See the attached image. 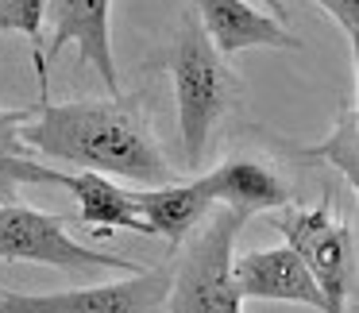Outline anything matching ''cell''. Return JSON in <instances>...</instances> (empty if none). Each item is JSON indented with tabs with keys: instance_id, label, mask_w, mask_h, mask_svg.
Wrapping results in <instances>:
<instances>
[{
	"instance_id": "cell-1",
	"label": "cell",
	"mask_w": 359,
	"mask_h": 313,
	"mask_svg": "<svg viewBox=\"0 0 359 313\" xmlns=\"http://www.w3.org/2000/svg\"><path fill=\"white\" fill-rule=\"evenodd\" d=\"M24 143L43 159L70 163L78 171L116 174L140 186L174 182V166L163 155L140 97H104V101H39L32 120L20 128Z\"/></svg>"
},
{
	"instance_id": "cell-2",
	"label": "cell",
	"mask_w": 359,
	"mask_h": 313,
	"mask_svg": "<svg viewBox=\"0 0 359 313\" xmlns=\"http://www.w3.org/2000/svg\"><path fill=\"white\" fill-rule=\"evenodd\" d=\"M170 78H174V101H178V135L186 166H201L209 135L240 101V78L224 55L209 43L197 16H182L178 35L170 47Z\"/></svg>"
},
{
	"instance_id": "cell-3",
	"label": "cell",
	"mask_w": 359,
	"mask_h": 313,
	"mask_svg": "<svg viewBox=\"0 0 359 313\" xmlns=\"http://www.w3.org/2000/svg\"><path fill=\"white\" fill-rule=\"evenodd\" d=\"M243 213L212 209L189 236L178 267L170 271L166 313H243V298L232 279V251L243 232Z\"/></svg>"
},
{
	"instance_id": "cell-4",
	"label": "cell",
	"mask_w": 359,
	"mask_h": 313,
	"mask_svg": "<svg viewBox=\"0 0 359 313\" xmlns=\"http://www.w3.org/2000/svg\"><path fill=\"white\" fill-rule=\"evenodd\" d=\"M274 228L286 236V248L297 251L313 286L325 298V313H351L355 298V232L348 220L332 217V201H320L313 209L286 205L274 209Z\"/></svg>"
},
{
	"instance_id": "cell-5",
	"label": "cell",
	"mask_w": 359,
	"mask_h": 313,
	"mask_svg": "<svg viewBox=\"0 0 359 313\" xmlns=\"http://www.w3.org/2000/svg\"><path fill=\"white\" fill-rule=\"evenodd\" d=\"M66 220L70 217H62V213H39L20 201L0 205V263H43L55 271L78 274V279L93 271H143L140 263L124 255L81 248L78 240H70Z\"/></svg>"
},
{
	"instance_id": "cell-6",
	"label": "cell",
	"mask_w": 359,
	"mask_h": 313,
	"mask_svg": "<svg viewBox=\"0 0 359 313\" xmlns=\"http://www.w3.org/2000/svg\"><path fill=\"white\" fill-rule=\"evenodd\" d=\"M170 267H143L124 282L55 290V294H16L0 290V313H166Z\"/></svg>"
},
{
	"instance_id": "cell-7",
	"label": "cell",
	"mask_w": 359,
	"mask_h": 313,
	"mask_svg": "<svg viewBox=\"0 0 359 313\" xmlns=\"http://www.w3.org/2000/svg\"><path fill=\"white\" fill-rule=\"evenodd\" d=\"M47 20L50 47L43 58L50 62L58 51L78 47V58L109 86V97H120V74L112 58V0H47Z\"/></svg>"
},
{
	"instance_id": "cell-8",
	"label": "cell",
	"mask_w": 359,
	"mask_h": 313,
	"mask_svg": "<svg viewBox=\"0 0 359 313\" xmlns=\"http://www.w3.org/2000/svg\"><path fill=\"white\" fill-rule=\"evenodd\" d=\"M232 279L240 298H255V302H294L309 305V309L325 313V298L313 286L305 263L297 259L294 248L278 244V248H259L243 251L232 259Z\"/></svg>"
},
{
	"instance_id": "cell-9",
	"label": "cell",
	"mask_w": 359,
	"mask_h": 313,
	"mask_svg": "<svg viewBox=\"0 0 359 313\" xmlns=\"http://www.w3.org/2000/svg\"><path fill=\"white\" fill-rule=\"evenodd\" d=\"M197 24L205 27L217 55H240L248 47H274V51H297L302 39L290 32L282 20L251 8L248 0H194Z\"/></svg>"
},
{
	"instance_id": "cell-10",
	"label": "cell",
	"mask_w": 359,
	"mask_h": 313,
	"mask_svg": "<svg viewBox=\"0 0 359 313\" xmlns=\"http://www.w3.org/2000/svg\"><path fill=\"white\" fill-rule=\"evenodd\" d=\"M205 178L212 205L220 209H236L243 217H255V213H274L294 205V189L286 186L278 171H274L266 159H251V155H232L220 166H212Z\"/></svg>"
},
{
	"instance_id": "cell-11",
	"label": "cell",
	"mask_w": 359,
	"mask_h": 313,
	"mask_svg": "<svg viewBox=\"0 0 359 313\" xmlns=\"http://www.w3.org/2000/svg\"><path fill=\"white\" fill-rule=\"evenodd\" d=\"M128 194H132V205L140 209V217L147 220L151 236H163L170 248H182L209 220V213L217 209L209 189H205V178L166 182V186L128 189Z\"/></svg>"
},
{
	"instance_id": "cell-12",
	"label": "cell",
	"mask_w": 359,
	"mask_h": 313,
	"mask_svg": "<svg viewBox=\"0 0 359 313\" xmlns=\"http://www.w3.org/2000/svg\"><path fill=\"white\" fill-rule=\"evenodd\" d=\"M78 197V225L93 236H112L116 228L124 232H143L151 236L147 220L140 217V209L132 205V194L120 189L116 182H109V174H93V171H74L66 174V186Z\"/></svg>"
},
{
	"instance_id": "cell-13",
	"label": "cell",
	"mask_w": 359,
	"mask_h": 313,
	"mask_svg": "<svg viewBox=\"0 0 359 313\" xmlns=\"http://www.w3.org/2000/svg\"><path fill=\"white\" fill-rule=\"evenodd\" d=\"M32 120V109H0V205H12L24 186H66V171L39 163L24 143L20 128Z\"/></svg>"
},
{
	"instance_id": "cell-14",
	"label": "cell",
	"mask_w": 359,
	"mask_h": 313,
	"mask_svg": "<svg viewBox=\"0 0 359 313\" xmlns=\"http://www.w3.org/2000/svg\"><path fill=\"white\" fill-rule=\"evenodd\" d=\"M355 135H359V109L355 101L344 105L340 120H336L332 135L320 140L317 147H302L297 155L302 159H317V163H332L336 171L344 174L348 189H359V155H355Z\"/></svg>"
},
{
	"instance_id": "cell-15",
	"label": "cell",
	"mask_w": 359,
	"mask_h": 313,
	"mask_svg": "<svg viewBox=\"0 0 359 313\" xmlns=\"http://www.w3.org/2000/svg\"><path fill=\"white\" fill-rule=\"evenodd\" d=\"M43 24H47V0H0V32L27 35L39 74V97L47 101V58H43Z\"/></svg>"
},
{
	"instance_id": "cell-16",
	"label": "cell",
	"mask_w": 359,
	"mask_h": 313,
	"mask_svg": "<svg viewBox=\"0 0 359 313\" xmlns=\"http://www.w3.org/2000/svg\"><path fill=\"white\" fill-rule=\"evenodd\" d=\"M313 4L336 20V27L344 32L351 55H355V43H359V0H313Z\"/></svg>"
},
{
	"instance_id": "cell-17",
	"label": "cell",
	"mask_w": 359,
	"mask_h": 313,
	"mask_svg": "<svg viewBox=\"0 0 359 313\" xmlns=\"http://www.w3.org/2000/svg\"><path fill=\"white\" fill-rule=\"evenodd\" d=\"M263 4L274 12V20H282V16H286V4H278V0H263Z\"/></svg>"
}]
</instances>
